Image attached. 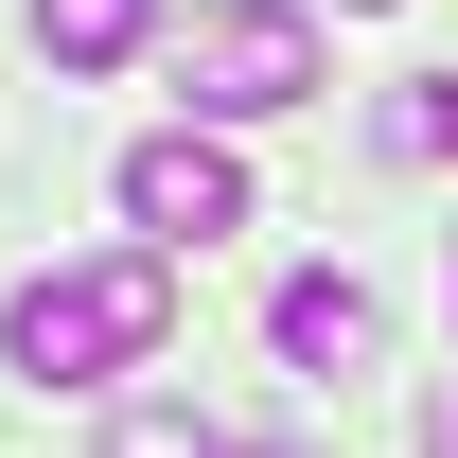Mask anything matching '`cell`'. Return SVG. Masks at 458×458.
Segmentation results:
<instances>
[{"label": "cell", "mask_w": 458, "mask_h": 458, "mask_svg": "<svg viewBox=\"0 0 458 458\" xmlns=\"http://www.w3.org/2000/svg\"><path fill=\"white\" fill-rule=\"evenodd\" d=\"M159 335H176V247L36 265V283L0 300V352H18V388H123V370H159Z\"/></svg>", "instance_id": "1"}, {"label": "cell", "mask_w": 458, "mask_h": 458, "mask_svg": "<svg viewBox=\"0 0 458 458\" xmlns=\"http://www.w3.org/2000/svg\"><path fill=\"white\" fill-rule=\"evenodd\" d=\"M159 71H176V106H194V123H283V106L335 89V54H318L300 0H194V18L159 36Z\"/></svg>", "instance_id": "2"}, {"label": "cell", "mask_w": 458, "mask_h": 458, "mask_svg": "<svg viewBox=\"0 0 458 458\" xmlns=\"http://www.w3.org/2000/svg\"><path fill=\"white\" fill-rule=\"evenodd\" d=\"M123 229H141V247H176V265H194V247H229V229H247V159H229L212 123L123 141Z\"/></svg>", "instance_id": "3"}, {"label": "cell", "mask_w": 458, "mask_h": 458, "mask_svg": "<svg viewBox=\"0 0 458 458\" xmlns=\"http://www.w3.org/2000/svg\"><path fill=\"white\" fill-rule=\"evenodd\" d=\"M265 335H283V370H370V335H388V318H370V283H352V265H300V283L265 300Z\"/></svg>", "instance_id": "4"}, {"label": "cell", "mask_w": 458, "mask_h": 458, "mask_svg": "<svg viewBox=\"0 0 458 458\" xmlns=\"http://www.w3.org/2000/svg\"><path fill=\"white\" fill-rule=\"evenodd\" d=\"M141 36H176L159 0H36V54H54L71 89H89V71H123V54H141Z\"/></svg>", "instance_id": "5"}, {"label": "cell", "mask_w": 458, "mask_h": 458, "mask_svg": "<svg viewBox=\"0 0 458 458\" xmlns=\"http://www.w3.org/2000/svg\"><path fill=\"white\" fill-rule=\"evenodd\" d=\"M388 141H405V159H458V71H423V89H388Z\"/></svg>", "instance_id": "6"}, {"label": "cell", "mask_w": 458, "mask_h": 458, "mask_svg": "<svg viewBox=\"0 0 458 458\" xmlns=\"http://www.w3.org/2000/svg\"><path fill=\"white\" fill-rule=\"evenodd\" d=\"M106 458H229V441L194 423V405H123V423H106Z\"/></svg>", "instance_id": "7"}, {"label": "cell", "mask_w": 458, "mask_h": 458, "mask_svg": "<svg viewBox=\"0 0 458 458\" xmlns=\"http://www.w3.org/2000/svg\"><path fill=\"white\" fill-rule=\"evenodd\" d=\"M423 458H458V388H441V405H423Z\"/></svg>", "instance_id": "8"}, {"label": "cell", "mask_w": 458, "mask_h": 458, "mask_svg": "<svg viewBox=\"0 0 458 458\" xmlns=\"http://www.w3.org/2000/svg\"><path fill=\"white\" fill-rule=\"evenodd\" d=\"M229 458H300V441H229Z\"/></svg>", "instance_id": "9"}, {"label": "cell", "mask_w": 458, "mask_h": 458, "mask_svg": "<svg viewBox=\"0 0 458 458\" xmlns=\"http://www.w3.org/2000/svg\"><path fill=\"white\" fill-rule=\"evenodd\" d=\"M352 18H370V0H352Z\"/></svg>", "instance_id": "10"}]
</instances>
